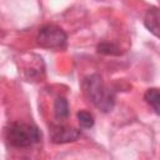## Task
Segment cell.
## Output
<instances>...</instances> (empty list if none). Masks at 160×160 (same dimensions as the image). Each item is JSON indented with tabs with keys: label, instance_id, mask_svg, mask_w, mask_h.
Here are the masks:
<instances>
[{
	"label": "cell",
	"instance_id": "4",
	"mask_svg": "<svg viewBox=\"0 0 160 160\" xmlns=\"http://www.w3.org/2000/svg\"><path fill=\"white\" fill-rule=\"evenodd\" d=\"M49 131H50V140L54 144H68L76 141L81 134L79 129L64 124H51Z\"/></svg>",
	"mask_w": 160,
	"mask_h": 160
},
{
	"label": "cell",
	"instance_id": "9",
	"mask_svg": "<svg viewBox=\"0 0 160 160\" xmlns=\"http://www.w3.org/2000/svg\"><path fill=\"white\" fill-rule=\"evenodd\" d=\"M96 50H98L99 54H102V55L115 56V55H120L121 54L120 48L114 42H100L96 46Z\"/></svg>",
	"mask_w": 160,
	"mask_h": 160
},
{
	"label": "cell",
	"instance_id": "5",
	"mask_svg": "<svg viewBox=\"0 0 160 160\" xmlns=\"http://www.w3.org/2000/svg\"><path fill=\"white\" fill-rule=\"evenodd\" d=\"M145 28L156 38L160 39V8H150L144 16Z\"/></svg>",
	"mask_w": 160,
	"mask_h": 160
},
{
	"label": "cell",
	"instance_id": "2",
	"mask_svg": "<svg viewBox=\"0 0 160 160\" xmlns=\"http://www.w3.org/2000/svg\"><path fill=\"white\" fill-rule=\"evenodd\" d=\"M5 139L12 148L26 149L41 140V131L34 124L12 121L5 129Z\"/></svg>",
	"mask_w": 160,
	"mask_h": 160
},
{
	"label": "cell",
	"instance_id": "7",
	"mask_svg": "<svg viewBox=\"0 0 160 160\" xmlns=\"http://www.w3.org/2000/svg\"><path fill=\"white\" fill-rule=\"evenodd\" d=\"M145 102L154 110L155 114L160 115V89L158 88H150L144 94Z\"/></svg>",
	"mask_w": 160,
	"mask_h": 160
},
{
	"label": "cell",
	"instance_id": "3",
	"mask_svg": "<svg viewBox=\"0 0 160 160\" xmlns=\"http://www.w3.org/2000/svg\"><path fill=\"white\" fill-rule=\"evenodd\" d=\"M66 32L54 24L41 26L36 35V44L44 49H64L66 46Z\"/></svg>",
	"mask_w": 160,
	"mask_h": 160
},
{
	"label": "cell",
	"instance_id": "8",
	"mask_svg": "<svg viewBox=\"0 0 160 160\" xmlns=\"http://www.w3.org/2000/svg\"><path fill=\"white\" fill-rule=\"evenodd\" d=\"M76 118H78V121H79V125L82 128V129H90L94 126L95 124V118L91 112L86 111V110H80L78 111L76 114Z\"/></svg>",
	"mask_w": 160,
	"mask_h": 160
},
{
	"label": "cell",
	"instance_id": "6",
	"mask_svg": "<svg viewBox=\"0 0 160 160\" xmlns=\"http://www.w3.org/2000/svg\"><path fill=\"white\" fill-rule=\"evenodd\" d=\"M70 115L69 102L64 96H58L54 101V118L60 122L65 121Z\"/></svg>",
	"mask_w": 160,
	"mask_h": 160
},
{
	"label": "cell",
	"instance_id": "1",
	"mask_svg": "<svg viewBox=\"0 0 160 160\" xmlns=\"http://www.w3.org/2000/svg\"><path fill=\"white\" fill-rule=\"evenodd\" d=\"M82 89L85 96L101 112H110L114 109L116 102L115 91L105 86L100 75L91 74L86 76L82 81Z\"/></svg>",
	"mask_w": 160,
	"mask_h": 160
}]
</instances>
